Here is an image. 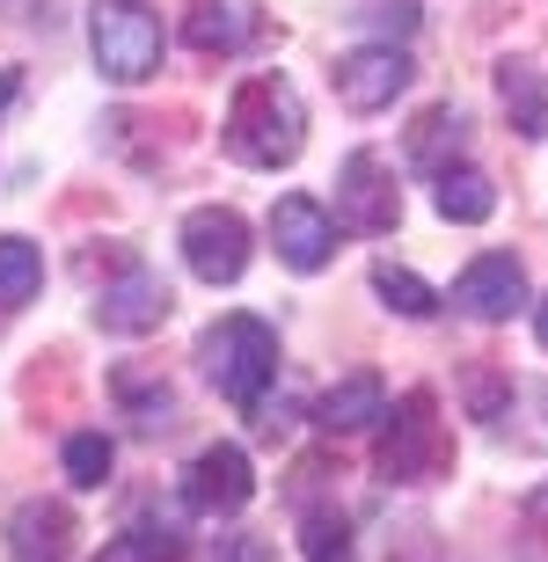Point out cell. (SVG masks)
Masks as SVG:
<instances>
[{
  "instance_id": "5",
  "label": "cell",
  "mask_w": 548,
  "mask_h": 562,
  "mask_svg": "<svg viewBox=\"0 0 548 562\" xmlns=\"http://www.w3.org/2000/svg\"><path fill=\"white\" fill-rule=\"evenodd\" d=\"M176 249H183L190 278H205V285H234V278L249 271V220L234 205H198L183 212V227H176Z\"/></svg>"
},
{
  "instance_id": "24",
  "label": "cell",
  "mask_w": 548,
  "mask_h": 562,
  "mask_svg": "<svg viewBox=\"0 0 548 562\" xmlns=\"http://www.w3.org/2000/svg\"><path fill=\"white\" fill-rule=\"evenodd\" d=\"M417 22H424V8H417V0H380V8H373V30H380V44L417 37Z\"/></svg>"
},
{
  "instance_id": "25",
  "label": "cell",
  "mask_w": 548,
  "mask_h": 562,
  "mask_svg": "<svg viewBox=\"0 0 548 562\" xmlns=\"http://www.w3.org/2000/svg\"><path fill=\"white\" fill-rule=\"evenodd\" d=\"M212 562H278V548L264 541V533H220Z\"/></svg>"
},
{
  "instance_id": "23",
  "label": "cell",
  "mask_w": 548,
  "mask_h": 562,
  "mask_svg": "<svg viewBox=\"0 0 548 562\" xmlns=\"http://www.w3.org/2000/svg\"><path fill=\"white\" fill-rule=\"evenodd\" d=\"M118 395H125V409H132V424L139 431H169L176 424V395H169V380H118Z\"/></svg>"
},
{
  "instance_id": "15",
  "label": "cell",
  "mask_w": 548,
  "mask_h": 562,
  "mask_svg": "<svg viewBox=\"0 0 548 562\" xmlns=\"http://www.w3.org/2000/svg\"><path fill=\"white\" fill-rule=\"evenodd\" d=\"M461 154H468V110L439 103V110H424L417 125H410V161H417L424 176H446Z\"/></svg>"
},
{
  "instance_id": "4",
  "label": "cell",
  "mask_w": 548,
  "mask_h": 562,
  "mask_svg": "<svg viewBox=\"0 0 548 562\" xmlns=\"http://www.w3.org/2000/svg\"><path fill=\"white\" fill-rule=\"evenodd\" d=\"M373 468H380V482H432L446 468V424H439V395L432 387H410L380 417Z\"/></svg>"
},
{
  "instance_id": "9",
  "label": "cell",
  "mask_w": 548,
  "mask_h": 562,
  "mask_svg": "<svg viewBox=\"0 0 548 562\" xmlns=\"http://www.w3.org/2000/svg\"><path fill=\"white\" fill-rule=\"evenodd\" d=\"M410 74H417V66H410V52H402V44H359V52H344L337 66H329V81H337V103L344 110H359V117H373V110H388L402 95V88H410Z\"/></svg>"
},
{
  "instance_id": "13",
  "label": "cell",
  "mask_w": 548,
  "mask_h": 562,
  "mask_svg": "<svg viewBox=\"0 0 548 562\" xmlns=\"http://www.w3.org/2000/svg\"><path fill=\"white\" fill-rule=\"evenodd\" d=\"M256 30H264V8L256 0H190V15H183V37H190V52H249L256 44Z\"/></svg>"
},
{
  "instance_id": "2",
  "label": "cell",
  "mask_w": 548,
  "mask_h": 562,
  "mask_svg": "<svg viewBox=\"0 0 548 562\" xmlns=\"http://www.w3.org/2000/svg\"><path fill=\"white\" fill-rule=\"evenodd\" d=\"M198 366L234 409H256L278 380V329L264 314H220L205 336H198Z\"/></svg>"
},
{
  "instance_id": "19",
  "label": "cell",
  "mask_w": 548,
  "mask_h": 562,
  "mask_svg": "<svg viewBox=\"0 0 548 562\" xmlns=\"http://www.w3.org/2000/svg\"><path fill=\"white\" fill-rule=\"evenodd\" d=\"M44 285V256L22 234H0V307H30Z\"/></svg>"
},
{
  "instance_id": "8",
  "label": "cell",
  "mask_w": 548,
  "mask_h": 562,
  "mask_svg": "<svg viewBox=\"0 0 548 562\" xmlns=\"http://www.w3.org/2000/svg\"><path fill=\"white\" fill-rule=\"evenodd\" d=\"M337 227H344V220H329V205L286 190V198L271 205V249H278V263L300 271V278L329 271V263H337Z\"/></svg>"
},
{
  "instance_id": "12",
  "label": "cell",
  "mask_w": 548,
  "mask_h": 562,
  "mask_svg": "<svg viewBox=\"0 0 548 562\" xmlns=\"http://www.w3.org/2000/svg\"><path fill=\"white\" fill-rule=\"evenodd\" d=\"M74 504L66 497H22L8 512V562H74Z\"/></svg>"
},
{
  "instance_id": "16",
  "label": "cell",
  "mask_w": 548,
  "mask_h": 562,
  "mask_svg": "<svg viewBox=\"0 0 548 562\" xmlns=\"http://www.w3.org/2000/svg\"><path fill=\"white\" fill-rule=\"evenodd\" d=\"M432 205H439V220H454V227H483L490 212H497V183H490L483 168L454 161L446 176H432Z\"/></svg>"
},
{
  "instance_id": "14",
  "label": "cell",
  "mask_w": 548,
  "mask_h": 562,
  "mask_svg": "<svg viewBox=\"0 0 548 562\" xmlns=\"http://www.w3.org/2000/svg\"><path fill=\"white\" fill-rule=\"evenodd\" d=\"M307 417H315L329 438H351V431H366V424L388 417V387H380V373H344L337 387H322V395H315Z\"/></svg>"
},
{
  "instance_id": "3",
  "label": "cell",
  "mask_w": 548,
  "mask_h": 562,
  "mask_svg": "<svg viewBox=\"0 0 548 562\" xmlns=\"http://www.w3.org/2000/svg\"><path fill=\"white\" fill-rule=\"evenodd\" d=\"M88 52H96V74L110 88H139L161 74L169 37H161V15L139 0H96L88 8Z\"/></svg>"
},
{
  "instance_id": "18",
  "label": "cell",
  "mask_w": 548,
  "mask_h": 562,
  "mask_svg": "<svg viewBox=\"0 0 548 562\" xmlns=\"http://www.w3.org/2000/svg\"><path fill=\"white\" fill-rule=\"evenodd\" d=\"M497 103H505L512 132H527V139H541V132H548V81L534 74L527 59L497 66Z\"/></svg>"
},
{
  "instance_id": "26",
  "label": "cell",
  "mask_w": 548,
  "mask_h": 562,
  "mask_svg": "<svg viewBox=\"0 0 548 562\" xmlns=\"http://www.w3.org/2000/svg\"><path fill=\"white\" fill-rule=\"evenodd\" d=\"M534 336H541V351H548V300H534Z\"/></svg>"
},
{
  "instance_id": "1",
  "label": "cell",
  "mask_w": 548,
  "mask_h": 562,
  "mask_svg": "<svg viewBox=\"0 0 548 562\" xmlns=\"http://www.w3.org/2000/svg\"><path fill=\"white\" fill-rule=\"evenodd\" d=\"M220 146H227L242 168H293L300 146H307V103L286 74H249L227 103V125H220Z\"/></svg>"
},
{
  "instance_id": "20",
  "label": "cell",
  "mask_w": 548,
  "mask_h": 562,
  "mask_svg": "<svg viewBox=\"0 0 548 562\" xmlns=\"http://www.w3.org/2000/svg\"><path fill=\"white\" fill-rule=\"evenodd\" d=\"M373 292H380V307L402 314V322H432L439 314V292L424 285L417 271H402V263H373Z\"/></svg>"
},
{
  "instance_id": "10",
  "label": "cell",
  "mask_w": 548,
  "mask_h": 562,
  "mask_svg": "<svg viewBox=\"0 0 548 562\" xmlns=\"http://www.w3.org/2000/svg\"><path fill=\"white\" fill-rule=\"evenodd\" d=\"M176 307V292L161 285V271H147V263H125V271L103 285V300H96V329L103 336H147L161 329Z\"/></svg>"
},
{
  "instance_id": "21",
  "label": "cell",
  "mask_w": 548,
  "mask_h": 562,
  "mask_svg": "<svg viewBox=\"0 0 548 562\" xmlns=\"http://www.w3.org/2000/svg\"><path fill=\"white\" fill-rule=\"evenodd\" d=\"M110 460H118V446H110L103 431H74L59 446V468H66V482H74V490H103V482H110Z\"/></svg>"
},
{
  "instance_id": "6",
  "label": "cell",
  "mask_w": 548,
  "mask_h": 562,
  "mask_svg": "<svg viewBox=\"0 0 548 562\" xmlns=\"http://www.w3.org/2000/svg\"><path fill=\"white\" fill-rule=\"evenodd\" d=\"M337 220L359 234H395L402 227V190H395V168L380 161L373 146L344 154L337 161Z\"/></svg>"
},
{
  "instance_id": "22",
  "label": "cell",
  "mask_w": 548,
  "mask_h": 562,
  "mask_svg": "<svg viewBox=\"0 0 548 562\" xmlns=\"http://www.w3.org/2000/svg\"><path fill=\"white\" fill-rule=\"evenodd\" d=\"M300 555L307 562H359L351 519H344V512H307V519H300Z\"/></svg>"
},
{
  "instance_id": "17",
  "label": "cell",
  "mask_w": 548,
  "mask_h": 562,
  "mask_svg": "<svg viewBox=\"0 0 548 562\" xmlns=\"http://www.w3.org/2000/svg\"><path fill=\"white\" fill-rule=\"evenodd\" d=\"M190 541L176 519H132L125 533H110L103 548H96V562H183Z\"/></svg>"
},
{
  "instance_id": "11",
  "label": "cell",
  "mask_w": 548,
  "mask_h": 562,
  "mask_svg": "<svg viewBox=\"0 0 548 562\" xmlns=\"http://www.w3.org/2000/svg\"><path fill=\"white\" fill-rule=\"evenodd\" d=\"M454 307H461L468 322H512V314L527 307V271H519V256H505V249L476 256V263L454 278Z\"/></svg>"
},
{
  "instance_id": "7",
  "label": "cell",
  "mask_w": 548,
  "mask_h": 562,
  "mask_svg": "<svg viewBox=\"0 0 548 562\" xmlns=\"http://www.w3.org/2000/svg\"><path fill=\"white\" fill-rule=\"evenodd\" d=\"M249 497H256V468L234 438L205 446L183 468V512H198V519H234V512H249Z\"/></svg>"
}]
</instances>
